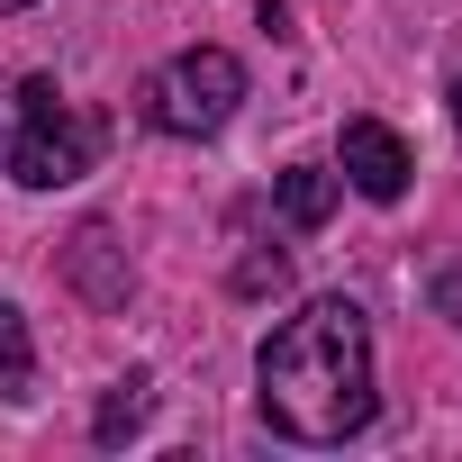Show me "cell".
<instances>
[{
	"mask_svg": "<svg viewBox=\"0 0 462 462\" xmlns=\"http://www.w3.org/2000/svg\"><path fill=\"white\" fill-rule=\"evenodd\" d=\"M37 390V336H28V309L0 300V399H28Z\"/></svg>",
	"mask_w": 462,
	"mask_h": 462,
	"instance_id": "cell-7",
	"label": "cell"
},
{
	"mask_svg": "<svg viewBox=\"0 0 462 462\" xmlns=\"http://www.w3.org/2000/svg\"><path fill=\"white\" fill-rule=\"evenodd\" d=\"M0 10H37V0H0Z\"/></svg>",
	"mask_w": 462,
	"mask_h": 462,
	"instance_id": "cell-11",
	"label": "cell"
},
{
	"mask_svg": "<svg viewBox=\"0 0 462 462\" xmlns=\"http://www.w3.org/2000/svg\"><path fill=\"white\" fill-rule=\"evenodd\" d=\"M109 245H118L109 226H82V236L64 245V273H73V282H82V291H91L100 309H127V291H136V273H127V263H109Z\"/></svg>",
	"mask_w": 462,
	"mask_h": 462,
	"instance_id": "cell-6",
	"label": "cell"
},
{
	"mask_svg": "<svg viewBox=\"0 0 462 462\" xmlns=\"http://www.w3.org/2000/svg\"><path fill=\"white\" fill-rule=\"evenodd\" d=\"M282 282H291L282 254H245V263H236V291H282Z\"/></svg>",
	"mask_w": 462,
	"mask_h": 462,
	"instance_id": "cell-9",
	"label": "cell"
},
{
	"mask_svg": "<svg viewBox=\"0 0 462 462\" xmlns=\"http://www.w3.org/2000/svg\"><path fill=\"white\" fill-rule=\"evenodd\" d=\"M145 408H154V390H145V381H118V390L100 399V417H91V435H100V444H127V435L145 426Z\"/></svg>",
	"mask_w": 462,
	"mask_h": 462,
	"instance_id": "cell-8",
	"label": "cell"
},
{
	"mask_svg": "<svg viewBox=\"0 0 462 462\" xmlns=\"http://www.w3.org/2000/svg\"><path fill=\"white\" fill-rule=\"evenodd\" d=\"M408 172H417V163H408V145H399L381 118H345V181H354L363 199H399Z\"/></svg>",
	"mask_w": 462,
	"mask_h": 462,
	"instance_id": "cell-4",
	"label": "cell"
},
{
	"mask_svg": "<svg viewBox=\"0 0 462 462\" xmlns=\"http://www.w3.org/2000/svg\"><path fill=\"white\" fill-rule=\"evenodd\" d=\"M273 208H282V226H291V236H318V226L336 217V172H318V163L273 172Z\"/></svg>",
	"mask_w": 462,
	"mask_h": 462,
	"instance_id": "cell-5",
	"label": "cell"
},
{
	"mask_svg": "<svg viewBox=\"0 0 462 462\" xmlns=\"http://www.w3.org/2000/svg\"><path fill=\"white\" fill-rule=\"evenodd\" d=\"M453 118H462V82H453Z\"/></svg>",
	"mask_w": 462,
	"mask_h": 462,
	"instance_id": "cell-12",
	"label": "cell"
},
{
	"mask_svg": "<svg viewBox=\"0 0 462 462\" xmlns=\"http://www.w3.org/2000/svg\"><path fill=\"white\" fill-rule=\"evenodd\" d=\"M19 109H28V82H0V163H10V136H19Z\"/></svg>",
	"mask_w": 462,
	"mask_h": 462,
	"instance_id": "cell-10",
	"label": "cell"
},
{
	"mask_svg": "<svg viewBox=\"0 0 462 462\" xmlns=\"http://www.w3.org/2000/svg\"><path fill=\"white\" fill-rule=\"evenodd\" d=\"M100 145H109V118L82 109V100H64L46 73H28V109H19V136H10V172L28 190H64V181H82L100 163Z\"/></svg>",
	"mask_w": 462,
	"mask_h": 462,
	"instance_id": "cell-2",
	"label": "cell"
},
{
	"mask_svg": "<svg viewBox=\"0 0 462 462\" xmlns=\"http://www.w3.org/2000/svg\"><path fill=\"white\" fill-rule=\"evenodd\" d=\"M263 381V417L291 444H345L372 426L381 390H372V318L354 300H309L300 318H282L254 354Z\"/></svg>",
	"mask_w": 462,
	"mask_h": 462,
	"instance_id": "cell-1",
	"label": "cell"
},
{
	"mask_svg": "<svg viewBox=\"0 0 462 462\" xmlns=\"http://www.w3.org/2000/svg\"><path fill=\"white\" fill-rule=\"evenodd\" d=\"M236 100H245V64L226 55V46H181L136 91V109H145L154 136H217L226 118H236Z\"/></svg>",
	"mask_w": 462,
	"mask_h": 462,
	"instance_id": "cell-3",
	"label": "cell"
}]
</instances>
